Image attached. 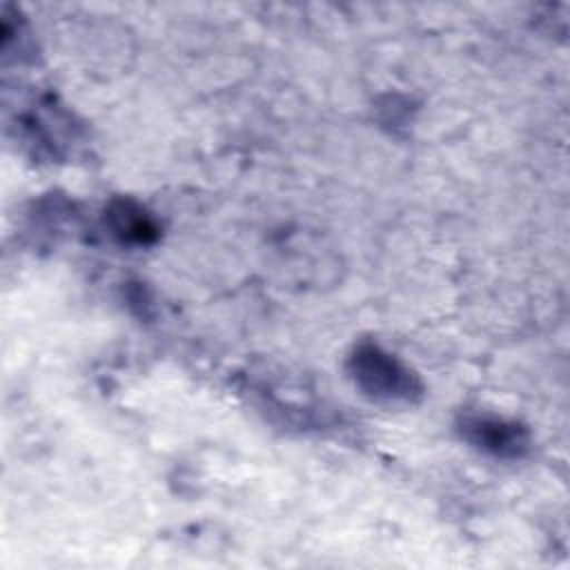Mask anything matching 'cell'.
I'll return each instance as SVG.
<instances>
[{"label": "cell", "mask_w": 570, "mask_h": 570, "mask_svg": "<svg viewBox=\"0 0 570 570\" xmlns=\"http://www.w3.org/2000/svg\"><path fill=\"white\" fill-rule=\"evenodd\" d=\"M352 370L356 383L374 399L403 401L419 392L412 372L379 347H361L352 358Z\"/></svg>", "instance_id": "1"}, {"label": "cell", "mask_w": 570, "mask_h": 570, "mask_svg": "<svg viewBox=\"0 0 570 570\" xmlns=\"http://www.w3.org/2000/svg\"><path fill=\"white\" fill-rule=\"evenodd\" d=\"M465 434L474 445L499 456H517L528 445L523 430L501 419H470L465 423Z\"/></svg>", "instance_id": "2"}, {"label": "cell", "mask_w": 570, "mask_h": 570, "mask_svg": "<svg viewBox=\"0 0 570 570\" xmlns=\"http://www.w3.org/2000/svg\"><path fill=\"white\" fill-rule=\"evenodd\" d=\"M114 227L118 234H122L125 238H131V240H147V236L154 232L151 223L142 216L140 209H134L131 205L122 203L118 205L114 212Z\"/></svg>", "instance_id": "3"}]
</instances>
